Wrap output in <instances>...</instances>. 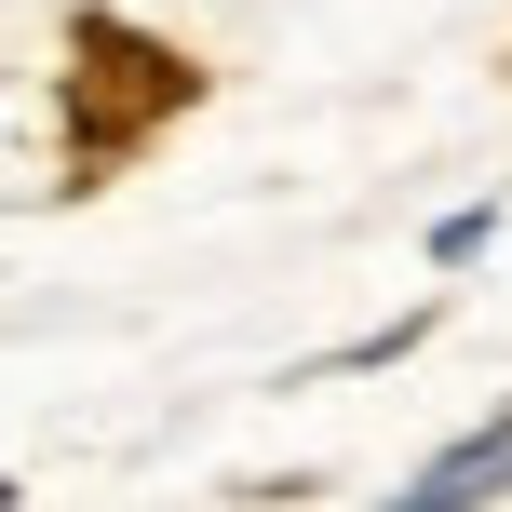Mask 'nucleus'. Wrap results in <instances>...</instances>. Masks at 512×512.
Returning a JSON list of instances; mask_svg holds the SVG:
<instances>
[{"mask_svg":"<svg viewBox=\"0 0 512 512\" xmlns=\"http://www.w3.org/2000/svg\"><path fill=\"white\" fill-rule=\"evenodd\" d=\"M486 499H512V405H499V418H472L445 459H418V472H405V499H378V512H486Z\"/></svg>","mask_w":512,"mask_h":512,"instance_id":"nucleus-1","label":"nucleus"},{"mask_svg":"<svg viewBox=\"0 0 512 512\" xmlns=\"http://www.w3.org/2000/svg\"><path fill=\"white\" fill-rule=\"evenodd\" d=\"M486 243H499V203H459V216H432V270H472Z\"/></svg>","mask_w":512,"mask_h":512,"instance_id":"nucleus-2","label":"nucleus"},{"mask_svg":"<svg viewBox=\"0 0 512 512\" xmlns=\"http://www.w3.org/2000/svg\"><path fill=\"white\" fill-rule=\"evenodd\" d=\"M0 512H14V486H0Z\"/></svg>","mask_w":512,"mask_h":512,"instance_id":"nucleus-3","label":"nucleus"}]
</instances>
